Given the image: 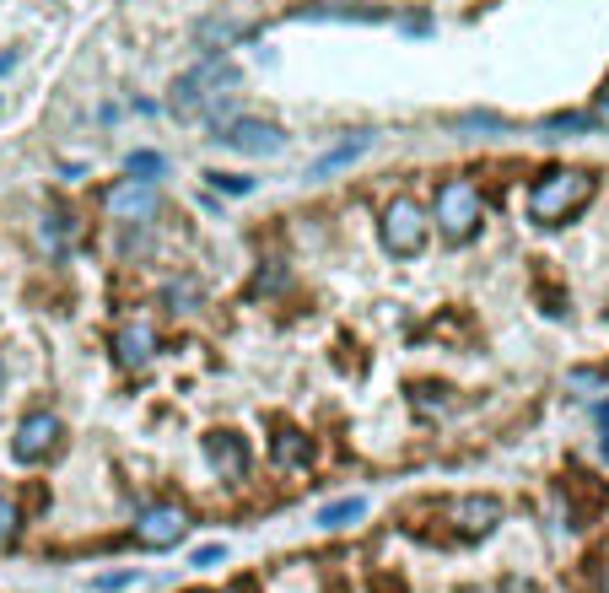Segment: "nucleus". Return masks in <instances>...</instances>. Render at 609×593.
<instances>
[{"label":"nucleus","mask_w":609,"mask_h":593,"mask_svg":"<svg viewBox=\"0 0 609 593\" xmlns=\"http://www.w3.org/2000/svg\"><path fill=\"white\" fill-rule=\"evenodd\" d=\"M216 141L227 151H243V156H276L287 147L281 125H270V119H232V125L216 130Z\"/></svg>","instance_id":"obj_8"},{"label":"nucleus","mask_w":609,"mask_h":593,"mask_svg":"<svg viewBox=\"0 0 609 593\" xmlns=\"http://www.w3.org/2000/svg\"><path fill=\"white\" fill-rule=\"evenodd\" d=\"M183 534H189V513H183L178 502H156V507H147V513L136 518V540H141L147 551H173Z\"/></svg>","instance_id":"obj_7"},{"label":"nucleus","mask_w":609,"mask_h":593,"mask_svg":"<svg viewBox=\"0 0 609 593\" xmlns=\"http://www.w3.org/2000/svg\"><path fill=\"white\" fill-rule=\"evenodd\" d=\"M65 438V427H60V416L54 411H33V416H22V427H16V438H11V458L16 464H43L54 447Z\"/></svg>","instance_id":"obj_5"},{"label":"nucleus","mask_w":609,"mask_h":593,"mask_svg":"<svg viewBox=\"0 0 609 593\" xmlns=\"http://www.w3.org/2000/svg\"><path fill=\"white\" fill-rule=\"evenodd\" d=\"M594 189H599V178L588 167H556V173H545L529 189V216L540 227H561V222H572L594 200Z\"/></svg>","instance_id":"obj_1"},{"label":"nucleus","mask_w":609,"mask_h":593,"mask_svg":"<svg viewBox=\"0 0 609 593\" xmlns=\"http://www.w3.org/2000/svg\"><path fill=\"white\" fill-rule=\"evenodd\" d=\"M545 130H550V136H578V130H594V119H588V114H550Z\"/></svg>","instance_id":"obj_17"},{"label":"nucleus","mask_w":609,"mask_h":593,"mask_svg":"<svg viewBox=\"0 0 609 593\" xmlns=\"http://www.w3.org/2000/svg\"><path fill=\"white\" fill-rule=\"evenodd\" d=\"M443 513H448V523H454L464 540H485L502 523V502L496 496H454Z\"/></svg>","instance_id":"obj_10"},{"label":"nucleus","mask_w":609,"mask_h":593,"mask_svg":"<svg viewBox=\"0 0 609 593\" xmlns=\"http://www.w3.org/2000/svg\"><path fill=\"white\" fill-rule=\"evenodd\" d=\"M427 238H432V222H427L421 200L394 194V200L383 205V249H389L394 260H416V254L427 249Z\"/></svg>","instance_id":"obj_3"},{"label":"nucleus","mask_w":609,"mask_h":593,"mask_svg":"<svg viewBox=\"0 0 609 593\" xmlns=\"http://www.w3.org/2000/svg\"><path fill=\"white\" fill-rule=\"evenodd\" d=\"M205 178H211V189H221V194H249V189H254L249 173H205Z\"/></svg>","instance_id":"obj_18"},{"label":"nucleus","mask_w":609,"mask_h":593,"mask_svg":"<svg viewBox=\"0 0 609 593\" xmlns=\"http://www.w3.org/2000/svg\"><path fill=\"white\" fill-rule=\"evenodd\" d=\"M221 556H227L221 545H200V551H194V567H216Z\"/></svg>","instance_id":"obj_23"},{"label":"nucleus","mask_w":609,"mask_h":593,"mask_svg":"<svg viewBox=\"0 0 609 593\" xmlns=\"http://www.w3.org/2000/svg\"><path fill=\"white\" fill-rule=\"evenodd\" d=\"M194 281H183V287H167V302H173V313H178V302H194Z\"/></svg>","instance_id":"obj_24"},{"label":"nucleus","mask_w":609,"mask_h":593,"mask_svg":"<svg viewBox=\"0 0 609 593\" xmlns=\"http://www.w3.org/2000/svg\"><path fill=\"white\" fill-rule=\"evenodd\" d=\"M16 529H22V518H16V507L0 496V545H11V540H16Z\"/></svg>","instance_id":"obj_20"},{"label":"nucleus","mask_w":609,"mask_h":593,"mask_svg":"<svg viewBox=\"0 0 609 593\" xmlns=\"http://www.w3.org/2000/svg\"><path fill=\"white\" fill-rule=\"evenodd\" d=\"M594 416H599V432H605V453H609V400L599 405V411H594Z\"/></svg>","instance_id":"obj_25"},{"label":"nucleus","mask_w":609,"mask_h":593,"mask_svg":"<svg viewBox=\"0 0 609 593\" xmlns=\"http://www.w3.org/2000/svg\"><path fill=\"white\" fill-rule=\"evenodd\" d=\"M205 458L221 469V475H243L249 469V443L238 432H205Z\"/></svg>","instance_id":"obj_12"},{"label":"nucleus","mask_w":609,"mask_h":593,"mask_svg":"<svg viewBox=\"0 0 609 593\" xmlns=\"http://www.w3.org/2000/svg\"><path fill=\"white\" fill-rule=\"evenodd\" d=\"M356 518H367V496H340V502L318 507V529H351Z\"/></svg>","instance_id":"obj_13"},{"label":"nucleus","mask_w":609,"mask_h":593,"mask_svg":"<svg viewBox=\"0 0 609 593\" xmlns=\"http://www.w3.org/2000/svg\"><path fill=\"white\" fill-rule=\"evenodd\" d=\"M156 356V329L147 318H125L119 329H114V362L125 367V373H147Z\"/></svg>","instance_id":"obj_9"},{"label":"nucleus","mask_w":609,"mask_h":593,"mask_svg":"<svg viewBox=\"0 0 609 593\" xmlns=\"http://www.w3.org/2000/svg\"><path fill=\"white\" fill-rule=\"evenodd\" d=\"M238 33H243L238 22H216V16H211V22L200 27V38H221V43H227V38H238Z\"/></svg>","instance_id":"obj_21"},{"label":"nucleus","mask_w":609,"mask_h":593,"mask_svg":"<svg viewBox=\"0 0 609 593\" xmlns=\"http://www.w3.org/2000/svg\"><path fill=\"white\" fill-rule=\"evenodd\" d=\"M125 173H136V178H156V173H162V156H156V151H136V156L125 162Z\"/></svg>","instance_id":"obj_19"},{"label":"nucleus","mask_w":609,"mask_h":593,"mask_svg":"<svg viewBox=\"0 0 609 593\" xmlns=\"http://www.w3.org/2000/svg\"><path fill=\"white\" fill-rule=\"evenodd\" d=\"M361 151H367V136H356V141H345V147H334V151H329V156H323V162H313L307 173H313V178H323V173H334V167H345V162H351V156H361Z\"/></svg>","instance_id":"obj_16"},{"label":"nucleus","mask_w":609,"mask_h":593,"mask_svg":"<svg viewBox=\"0 0 609 593\" xmlns=\"http://www.w3.org/2000/svg\"><path fill=\"white\" fill-rule=\"evenodd\" d=\"M156 205H162L156 184L152 178H136V173L103 189V211H109V216H119V222H152Z\"/></svg>","instance_id":"obj_6"},{"label":"nucleus","mask_w":609,"mask_h":593,"mask_svg":"<svg viewBox=\"0 0 609 593\" xmlns=\"http://www.w3.org/2000/svg\"><path fill=\"white\" fill-rule=\"evenodd\" d=\"M38 243H43L49 254H65V243H71V216H65V211H49L43 227H38Z\"/></svg>","instance_id":"obj_14"},{"label":"nucleus","mask_w":609,"mask_h":593,"mask_svg":"<svg viewBox=\"0 0 609 593\" xmlns=\"http://www.w3.org/2000/svg\"><path fill=\"white\" fill-rule=\"evenodd\" d=\"M297 22H389L383 5H351V0H313L292 11Z\"/></svg>","instance_id":"obj_11"},{"label":"nucleus","mask_w":609,"mask_h":593,"mask_svg":"<svg viewBox=\"0 0 609 593\" xmlns=\"http://www.w3.org/2000/svg\"><path fill=\"white\" fill-rule=\"evenodd\" d=\"M307 458H313V443H307L303 432L281 427V438H276V464H307Z\"/></svg>","instance_id":"obj_15"},{"label":"nucleus","mask_w":609,"mask_h":593,"mask_svg":"<svg viewBox=\"0 0 609 593\" xmlns=\"http://www.w3.org/2000/svg\"><path fill=\"white\" fill-rule=\"evenodd\" d=\"M588 119H594V130H609V92H599V103L588 109Z\"/></svg>","instance_id":"obj_22"},{"label":"nucleus","mask_w":609,"mask_h":593,"mask_svg":"<svg viewBox=\"0 0 609 593\" xmlns=\"http://www.w3.org/2000/svg\"><path fill=\"white\" fill-rule=\"evenodd\" d=\"M221 87H238V71L227 60H205L200 71H189L178 87H173V114H200Z\"/></svg>","instance_id":"obj_4"},{"label":"nucleus","mask_w":609,"mask_h":593,"mask_svg":"<svg viewBox=\"0 0 609 593\" xmlns=\"http://www.w3.org/2000/svg\"><path fill=\"white\" fill-rule=\"evenodd\" d=\"M480 216H485V200H480V184L474 178H443L437 184V205H432V222H437V232L448 238V243H469L474 232H480Z\"/></svg>","instance_id":"obj_2"},{"label":"nucleus","mask_w":609,"mask_h":593,"mask_svg":"<svg viewBox=\"0 0 609 593\" xmlns=\"http://www.w3.org/2000/svg\"><path fill=\"white\" fill-rule=\"evenodd\" d=\"M0 389H5V362H0Z\"/></svg>","instance_id":"obj_26"}]
</instances>
